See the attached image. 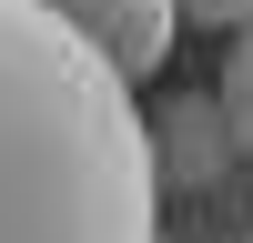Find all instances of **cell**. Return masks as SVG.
I'll return each mask as SVG.
<instances>
[{"instance_id": "cell-1", "label": "cell", "mask_w": 253, "mask_h": 243, "mask_svg": "<svg viewBox=\"0 0 253 243\" xmlns=\"http://www.w3.org/2000/svg\"><path fill=\"white\" fill-rule=\"evenodd\" d=\"M0 243H162V162L51 0H0Z\"/></svg>"}, {"instance_id": "cell-2", "label": "cell", "mask_w": 253, "mask_h": 243, "mask_svg": "<svg viewBox=\"0 0 253 243\" xmlns=\"http://www.w3.org/2000/svg\"><path fill=\"white\" fill-rule=\"evenodd\" d=\"M51 10L71 20L81 51H91L112 81H132V91L172 61V40H182V10H172V0H51Z\"/></svg>"}, {"instance_id": "cell-3", "label": "cell", "mask_w": 253, "mask_h": 243, "mask_svg": "<svg viewBox=\"0 0 253 243\" xmlns=\"http://www.w3.org/2000/svg\"><path fill=\"white\" fill-rule=\"evenodd\" d=\"M213 112H223V132H233V162H253V20L233 31V51H223V81H213Z\"/></svg>"}, {"instance_id": "cell-4", "label": "cell", "mask_w": 253, "mask_h": 243, "mask_svg": "<svg viewBox=\"0 0 253 243\" xmlns=\"http://www.w3.org/2000/svg\"><path fill=\"white\" fill-rule=\"evenodd\" d=\"M172 10H182V20H203V31H243L253 0H172Z\"/></svg>"}]
</instances>
